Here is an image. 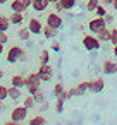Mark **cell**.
Instances as JSON below:
<instances>
[{
	"label": "cell",
	"mask_w": 117,
	"mask_h": 125,
	"mask_svg": "<svg viewBox=\"0 0 117 125\" xmlns=\"http://www.w3.org/2000/svg\"><path fill=\"white\" fill-rule=\"evenodd\" d=\"M102 70H103V74H107V75H114V74H117V62L105 60L103 65H102Z\"/></svg>",
	"instance_id": "cell-10"
},
{
	"label": "cell",
	"mask_w": 117,
	"mask_h": 125,
	"mask_svg": "<svg viewBox=\"0 0 117 125\" xmlns=\"http://www.w3.org/2000/svg\"><path fill=\"white\" fill-rule=\"evenodd\" d=\"M4 75H5V72H4L2 69H0V79H4Z\"/></svg>",
	"instance_id": "cell-43"
},
{
	"label": "cell",
	"mask_w": 117,
	"mask_h": 125,
	"mask_svg": "<svg viewBox=\"0 0 117 125\" xmlns=\"http://www.w3.org/2000/svg\"><path fill=\"white\" fill-rule=\"evenodd\" d=\"M23 104L28 108V110H31V108H35L36 106V101H35V98H33V94H28L26 98H23Z\"/></svg>",
	"instance_id": "cell-21"
},
{
	"label": "cell",
	"mask_w": 117,
	"mask_h": 125,
	"mask_svg": "<svg viewBox=\"0 0 117 125\" xmlns=\"http://www.w3.org/2000/svg\"><path fill=\"white\" fill-rule=\"evenodd\" d=\"M0 43H9V36H7V31H2L0 29Z\"/></svg>",
	"instance_id": "cell-31"
},
{
	"label": "cell",
	"mask_w": 117,
	"mask_h": 125,
	"mask_svg": "<svg viewBox=\"0 0 117 125\" xmlns=\"http://www.w3.org/2000/svg\"><path fill=\"white\" fill-rule=\"evenodd\" d=\"M31 2H33V0H23V4L26 5V9H29V7H31Z\"/></svg>",
	"instance_id": "cell-38"
},
{
	"label": "cell",
	"mask_w": 117,
	"mask_h": 125,
	"mask_svg": "<svg viewBox=\"0 0 117 125\" xmlns=\"http://www.w3.org/2000/svg\"><path fill=\"white\" fill-rule=\"evenodd\" d=\"M60 5L64 10H72L76 7V0H60Z\"/></svg>",
	"instance_id": "cell-24"
},
{
	"label": "cell",
	"mask_w": 117,
	"mask_h": 125,
	"mask_svg": "<svg viewBox=\"0 0 117 125\" xmlns=\"http://www.w3.org/2000/svg\"><path fill=\"white\" fill-rule=\"evenodd\" d=\"M29 34H31V31H29V28H28V26H26V28H21V29L17 31V38H19L21 41L29 40Z\"/></svg>",
	"instance_id": "cell-19"
},
{
	"label": "cell",
	"mask_w": 117,
	"mask_h": 125,
	"mask_svg": "<svg viewBox=\"0 0 117 125\" xmlns=\"http://www.w3.org/2000/svg\"><path fill=\"white\" fill-rule=\"evenodd\" d=\"M95 14H96L98 17H103V16L107 14V9H105V5H103V4H100V5L95 9Z\"/></svg>",
	"instance_id": "cell-30"
},
{
	"label": "cell",
	"mask_w": 117,
	"mask_h": 125,
	"mask_svg": "<svg viewBox=\"0 0 117 125\" xmlns=\"http://www.w3.org/2000/svg\"><path fill=\"white\" fill-rule=\"evenodd\" d=\"M28 108L24 106V104H19V106H14V110L11 111V120L14 122V123H21V122H24L26 120V116H28Z\"/></svg>",
	"instance_id": "cell-3"
},
{
	"label": "cell",
	"mask_w": 117,
	"mask_h": 125,
	"mask_svg": "<svg viewBox=\"0 0 117 125\" xmlns=\"http://www.w3.org/2000/svg\"><path fill=\"white\" fill-rule=\"evenodd\" d=\"M64 94H65L64 84H55V86H53V96H55V98H64ZM64 99H65V98H64Z\"/></svg>",
	"instance_id": "cell-20"
},
{
	"label": "cell",
	"mask_w": 117,
	"mask_h": 125,
	"mask_svg": "<svg viewBox=\"0 0 117 125\" xmlns=\"http://www.w3.org/2000/svg\"><path fill=\"white\" fill-rule=\"evenodd\" d=\"M4 46H5V45H4V43H0V57H2V53H4V50H5V48H4Z\"/></svg>",
	"instance_id": "cell-39"
},
{
	"label": "cell",
	"mask_w": 117,
	"mask_h": 125,
	"mask_svg": "<svg viewBox=\"0 0 117 125\" xmlns=\"http://www.w3.org/2000/svg\"><path fill=\"white\" fill-rule=\"evenodd\" d=\"M53 7H55V12H62L64 9H62V5H60V2H55V4H52Z\"/></svg>",
	"instance_id": "cell-35"
},
{
	"label": "cell",
	"mask_w": 117,
	"mask_h": 125,
	"mask_svg": "<svg viewBox=\"0 0 117 125\" xmlns=\"http://www.w3.org/2000/svg\"><path fill=\"white\" fill-rule=\"evenodd\" d=\"M4 110H5V104H4L2 99H0V111H4Z\"/></svg>",
	"instance_id": "cell-40"
},
{
	"label": "cell",
	"mask_w": 117,
	"mask_h": 125,
	"mask_svg": "<svg viewBox=\"0 0 117 125\" xmlns=\"http://www.w3.org/2000/svg\"><path fill=\"white\" fill-rule=\"evenodd\" d=\"M9 5H11V10L12 12H23V14L26 12V5L23 4V0H11Z\"/></svg>",
	"instance_id": "cell-13"
},
{
	"label": "cell",
	"mask_w": 117,
	"mask_h": 125,
	"mask_svg": "<svg viewBox=\"0 0 117 125\" xmlns=\"http://www.w3.org/2000/svg\"><path fill=\"white\" fill-rule=\"evenodd\" d=\"M103 87H105V81H103L102 77H96V79L90 81V91H91V93L98 94V93L103 91Z\"/></svg>",
	"instance_id": "cell-7"
},
{
	"label": "cell",
	"mask_w": 117,
	"mask_h": 125,
	"mask_svg": "<svg viewBox=\"0 0 117 125\" xmlns=\"http://www.w3.org/2000/svg\"><path fill=\"white\" fill-rule=\"evenodd\" d=\"M103 28H107V22H105V19L103 17H95V19H91L90 22H88V29L93 33V34H96L100 29H103Z\"/></svg>",
	"instance_id": "cell-6"
},
{
	"label": "cell",
	"mask_w": 117,
	"mask_h": 125,
	"mask_svg": "<svg viewBox=\"0 0 117 125\" xmlns=\"http://www.w3.org/2000/svg\"><path fill=\"white\" fill-rule=\"evenodd\" d=\"M64 98H55V111L57 113H62L64 111Z\"/></svg>",
	"instance_id": "cell-26"
},
{
	"label": "cell",
	"mask_w": 117,
	"mask_h": 125,
	"mask_svg": "<svg viewBox=\"0 0 117 125\" xmlns=\"http://www.w3.org/2000/svg\"><path fill=\"white\" fill-rule=\"evenodd\" d=\"M83 46H84L88 52H96V50H100L102 41L91 33V34H86V36L83 38Z\"/></svg>",
	"instance_id": "cell-2"
},
{
	"label": "cell",
	"mask_w": 117,
	"mask_h": 125,
	"mask_svg": "<svg viewBox=\"0 0 117 125\" xmlns=\"http://www.w3.org/2000/svg\"><path fill=\"white\" fill-rule=\"evenodd\" d=\"M38 75H40V79L43 81V82H48V81H52V77H53V69H52V65L50 63H40V67H38Z\"/></svg>",
	"instance_id": "cell-4"
},
{
	"label": "cell",
	"mask_w": 117,
	"mask_h": 125,
	"mask_svg": "<svg viewBox=\"0 0 117 125\" xmlns=\"http://www.w3.org/2000/svg\"><path fill=\"white\" fill-rule=\"evenodd\" d=\"M47 123V118L41 116V115H36L33 118H29V125H45Z\"/></svg>",
	"instance_id": "cell-23"
},
{
	"label": "cell",
	"mask_w": 117,
	"mask_h": 125,
	"mask_svg": "<svg viewBox=\"0 0 117 125\" xmlns=\"http://www.w3.org/2000/svg\"><path fill=\"white\" fill-rule=\"evenodd\" d=\"M62 24H64V21H62V17H60L59 12H50V14L47 16V26L55 28V29H60Z\"/></svg>",
	"instance_id": "cell-5"
},
{
	"label": "cell",
	"mask_w": 117,
	"mask_h": 125,
	"mask_svg": "<svg viewBox=\"0 0 117 125\" xmlns=\"http://www.w3.org/2000/svg\"><path fill=\"white\" fill-rule=\"evenodd\" d=\"M7 62L9 63H17V62H21V60H26V52L21 48V46H17V45H12L9 50H7Z\"/></svg>",
	"instance_id": "cell-1"
},
{
	"label": "cell",
	"mask_w": 117,
	"mask_h": 125,
	"mask_svg": "<svg viewBox=\"0 0 117 125\" xmlns=\"http://www.w3.org/2000/svg\"><path fill=\"white\" fill-rule=\"evenodd\" d=\"M112 2L114 0H100V4H103V5H112Z\"/></svg>",
	"instance_id": "cell-37"
},
{
	"label": "cell",
	"mask_w": 117,
	"mask_h": 125,
	"mask_svg": "<svg viewBox=\"0 0 117 125\" xmlns=\"http://www.w3.org/2000/svg\"><path fill=\"white\" fill-rule=\"evenodd\" d=\"M110 43L117 45V29H110Z\"/></svg>",
	"instance_id": "cell-32"
},
{
	"label": "cell",
	"mask_w": 117,
	"mask_h": 125,
	"mask_svg": "<svg viewBox=\"0 0 117 125\" xmlns=\"http://www.w3.org/2000/svg\"><path fill=\"white\" fill-rule=\"evenodd\" d=\"M33 98H35L36 104H38V103H43V101H45V94H43V91H41V89H40V91H36V93L33 94Z\"/></svg>",
	"instance_id": "cell-29"
},
{
	"label": "cell",
	"mask_w": 117,
	"mask_h": 125,
	"mask_svg": "<svg viewBox=\"0 0 117 125\" xmlns=\"http://www.w3.org/2000/svg\"><path fill=\"white\" fill-rule=\"evenodd\" d=\"M112 7H114V10L117 12V0H114V2H112Z\"/></svg>",
	"instance_id": "cell-41"
},
{
	"label": "cell",
	"mask_w": 117,
	"mask_h": 125,
	"mask_svg": "<svg viewBox=\"0 0 117 125\" xmlns=\"http://www.w3.org/2000/svg\"><path fill=\"white\" fill-rule=\"evenodd\" d=\"M103 19H105V22H107V24H112V22H114V16H110L108 12L103 16Z\"/></svg>",
	"instance_id": "cell-34"
},
{
	"label": "cell",
	"mask_w": 117,
	"mask_h": 125,
	"mask_svg": "<svg viewBox=\"0 0 117 125\" xmlns=\"http://www.w3.org/2000/svg\"><path fill=\"white\" fill-rule=\"evenodd\" d=\"M48 5H50L48 0H33V2H31V9L36 10V12H43V10H47Z\"/></svg>",
	"instance_id": "cell-11"
},
{
	"label": "cell",
	"mask_w": 117,
	"mask_h": 125,
	"mask_svg": "<svg viewBox=\"0 0 117 125\" xmlns=\"http://www.w3.org/2000/svg\"><path fill=\"white\" fill-rule=\"evenodd\" d=\"M11 28V19L7 17V16H0V29H2V31H7Z\"/></svg>",
	"instance_id": "cell-22"
},
{
	"label": "cell",
	"mask_w": 117,
	"mask_h": 125,
	"mask_svg": "<svg viewBox=\"0 0 117 125\" xmlns=\"http://www.w3.org/2000/svg\"><path fill=\"white\" fill-rule=\"evenodd\" d=\"M114 57H117V45H114Z\"/></svg>",
	"instance_id": "cell-42"
},
{
	"label": "cell",
	"mask_w": 117,
	"mask_h": 125,
	"mask_svg": "<svg viewBox=\"0 0 117 125\" xmlns=\"http://www.w3.org/2000/svg\"><path fill=\"white\" fill-rule=\"evenodd\" d=\"M57 33H59V29L50 28V26H45V28H43V31H41V34H43L47 40H53V38H57Z\"/></svg>",
	"instance_id": "cell-15"
},
{
	"label": "cell",
	"mask_w": 117,
	"mask_h": 125,
	"mask_svg": "<svg viewBox=\"0 0 117 125\" xmlns=\"http://www.w3.org/2000/svg\"><path fill=\"white\" fill-rule=\"evenodd\" d=\"M28 28H29V31H31V34H41V31H43V24H41L36 17H31V19H29Z\"/></svg>",
	"instance_id": "cell-8"
},
{
	"label": "cell",
	"mask_w": 117,
	"mask_h": 125,
	"mask_svg": "<svg viewBox=\"0 0 117 125\" xmlns=\"http://www.w3.org/2000/svg\"><path fill=\"white\" fill-rule=\"evenodd\" d=\"M9 0H0V5H4V4H7Z\"/></svg>",
	"instance_id": "cell-44"
},
{
	"label": "cell",
	"mask_w": 117,
	"mask_h": 125,
	"mask_svg": "<svg viewBox=\"0 0 117 125\" xmlns=\"http://www.w3.org/2000/svg\"><path fill=\"white\" fill-rule=\"evenodd\" d=\"M100 5V0H88L86 2V10L88 12H95V9Z\"/></svg>",
	"instance_id": "cell-25"
},
{
	"label": "cell",
	"mask_w": 117,
	"mask_h": 125,
	"mask_svg": "<svg viewBox=\"0 0 117 125\" xmlns=\"http://www.w3.org/2000/svg\"><path fill=\"white\" fill-rule=\"evenodd\" d=\"M24 79H26V87H29V86H38V87H40L41 82H43V81L40 79L38 72H31V74H28Z\"/></svg>",
	"instance_id": "cell-9"
},
{
	"label": "cell",
	"mask_w": 117,
	"mask_h": 125,
	"mask_svg": "<svg viewBox=\"0 0 117 125\" xmlns=\"http://www.w3.org/2000/svg\"><path fill=\"white\" fill-rule=\"evenodd\" d=\"M11 84L12 86H16V87H26V79L23 77V75H14L12 79H11Z\"/></svg>",
	"instance_id": "cell-17"
},
{
	"label": "cell",
	"mask_w": 117,
	"mask_h": 125,
	"mask_svg": "<svg viewBox=\"0 0 117 125\" xmlns=\"http://www.w3.org/2000/svg\"><path fill=\"white\" fill-rule=\"evenodd\" d=\"M76 89H78V96H83L84 93L90 91V81H83V82H79V84L76 86Z\"/></svg>",
	"instance_id": "cell-18"
},
{
	"label": "cell",
	"mask_w": 117,
	"mask_h": 125,
	"mask_svg": "<svg viewBox=\"0 0 117 125\" xmlns=\"http://www.w3.org/2000/svg\"><path fill=\"white\" fill-rule=\"evenodd\" d=\"M50 4H55V2H60V0H48Z\"/></svg>",
	"instance_id": "cell-45"
},
{
	"label": "cell",
	"mask_w": 117,
	"mask_h": 125,
	"mask_svg": "<svg viewBox=\"0 0 117 125\" xmlns=\"http://www.w3.org/2000/svg\"><path fill=\"white\" fill-rule=\"evenodd\" d=\"M52 50H53V52H59V50H60V45H59V43H52Z\"/></svg>",
	"instance_id": "cell-36"
},
{
	"label": "cell",
	"mask_w": 117,
	"mask_h": 125,
	"mask_svg": "<svg viewBox=\"0 0 117 125\" xmlns=\"http://www.w3.org/2000/svg\"><path fill=\"white\" fill-rule=\"evenodd\" d=\"M40 63H50V53H48V50H43L40 53Z\"/></svg>",
	"instance_id": "cell-27"
},
{
	"label": "cell",
	"mask_w": 117,
	"mask_h": 125,
	"mask_svg": "<svg viewBox=\"0 0 117 125\" xmlns=\"http://www.w3.org/2000/svg\"><path fill=\"white\" fill-rule=\"evenodd\" d=\"M21 98H23V91H21V87L11 86V87H9V99H12V101H19Z\"/></svg>",
	"instance_id": "cell-12"
},
{
	"label": "cell",
	"mask_w": 117,
	"mask_h": 125,
	"mask_svg": "<svg viewBox=\"0 0 117 125\" xmlns=\"http://www.w3.org/2000/svg\"><path fill=\"white\" fill-rule=\"evenodd\" d=\"M28 89V94H35L36 91H40L41 87H38V86H29V87H26Z\"/></svg>",
	"instance_id": "cell-33"
},
{
	"label": "cell",
	"mask_w": 117,
	"mask_h": 125,
	"mask_svg": "<svg viewBox=\"0 0 117 125\" xmlns=\"http://www.w3.org/2000/svg\"><path fill=\"white\" fill-rule=\"evenodd\" d=\"M102 43H105V41H110V29H107V28H103V29H100L96 34H95Z\"/></svg>",
	"instance_id": "cell-16"
},
{
	"label": "cell",
	"mask_w": 117,
	"mask_h": 125,
	"mask_svg": "<svg viewBox=\"0 0 117 125\" xmlns=\"http://www.w3.org/2000/svg\"><path fill=\"white\" fill-rule=\"evenodd\" d=\"M9 19H11V24L21 26V24L24 22V14H23V12H12V14L9 16Z\"/></svg>",
	"instance_id": "cell-14"
},
{
	"label": "cell",
	"mask_w": 117,
	"mask_h": 125,
	"mask_svg": "<svg viewBox=\"0 0 117 125\" xmlns=\"http://www.w3.org/2000/svg\"><path fill=\"white\" fill-rule=\"evenodd\" d=\"M7 98H9V87H5V86L0 84V99L5 101Z\"/></svg>",
	"instance_id": "cell-28"
}]
</instances>
